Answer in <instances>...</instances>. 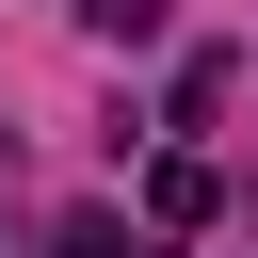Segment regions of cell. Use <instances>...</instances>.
<instances>
[{
  "label": "cell",
  "instance_id": "obj_1",
  "mask_svg": "<svg viewBox=\"0 0 258 258\" xmlns=\"http://www.w3.org/2000/svg\"><path fill=\"white\" fill-rule=\"evenodd\" d=\"M210 210H226V177H210L194 145H161V161H145V226H210Z\"/></svg>",
  "mask_w": 258,
  "mask_h": 258
},
{
  "label": "cell",
  "instance_id": "obj_2",
  "mask_svg": "<svg viewBox=\"0 0 258 258\" xmlns=\"http://www.w3.org/2000/svg\"><path fill=\"white\" fill-rule=\"evenodd\" d=\"M81 32L97 48H161V0H81Z\"/></svg>",
  "mask_w": 258,
  "mask_h": 258
},
{
  "label": "cell",
  "instance_id": "obj_3",
  "mask_svg": "<svg viewBox=\"0 0 258 258\" xmlns=\"http://www.w3.org/2000/svg\"><path fill=\"white\" fill-rule=\"evenodd\" d=\"M64 258H129V226H113V210H81V226H64Z\"/></svg>",
  "mask_w": 258,
  "mask_h": 258
}]
</instances>
